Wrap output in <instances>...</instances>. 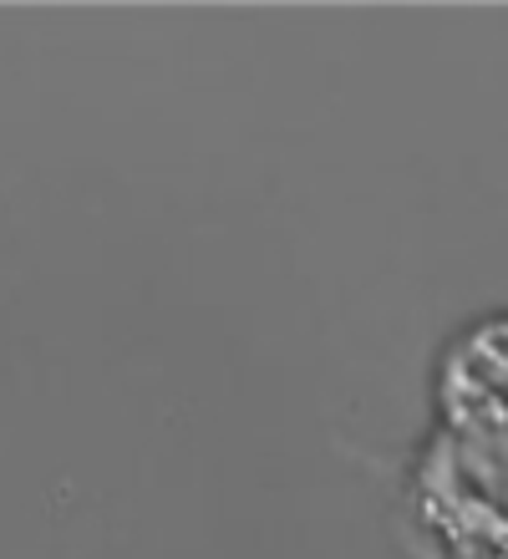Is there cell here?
Here are the masks:
<instances>
[{"mask_svg": "<svg viewBox=\"0 0 508 559\" xmlns=\"http://www.w3.org/2000/svg\"><path fill=\"white\" fill-rule=\"evenodd\" d=\"M442 413L458 438L508 432V316L473 325L442 361Z\"/></svg>", "mask_w": 508, "mask_h": 559, "instance_id": "6da1fadb", "label": "cell"}]
</instances>
